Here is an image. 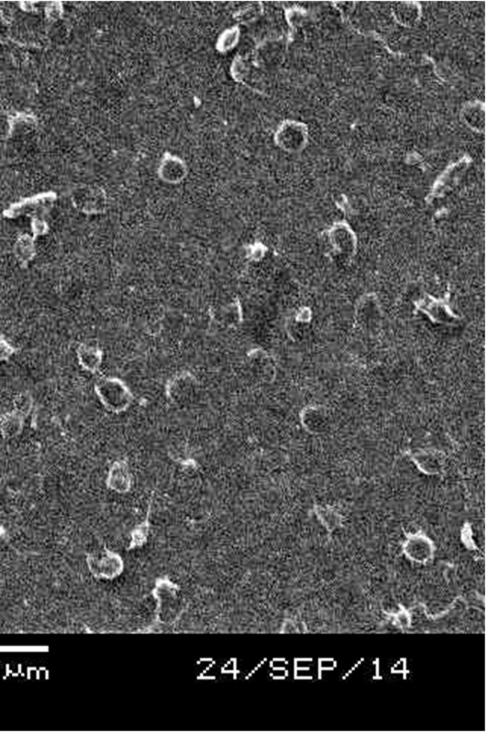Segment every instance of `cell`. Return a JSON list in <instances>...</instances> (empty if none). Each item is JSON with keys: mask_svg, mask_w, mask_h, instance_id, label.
Returning <instances> with one entry per match:
<instances>
[{"mask_svg": "<svg viewBox=\"0 0 486 732\" xmlns=\"http://www.w3.org/2000/svg\"><path fill=\"white\" fill-rule=\"evenodd\" d=\"M213 317L215 318V320H220V322L229 325V326L240 324L242 321V308H241L240 302L234 301L222 308L217 309L213 313Z\"/></svg>", "mask_w": 486, "mask_h": 732, "instance_id": "cell-16", "label": "cell"}, {"mask_svg": "<svg viewBox=\"0 0 486 732\" xmlns=\"http://www.w3.org/2000/svg\"><path fill=\"white\" fill-rule=\"evenodd\" d=\"M304 430L312 435H322L331 427V415L322 406H308L299 414Z\"/></svg>", "mask_w": 486, "mask_h": 732, "instance_id": "cell-6", "label": "cell"}, {"mask_svg": "<svg viewBox=\"0 0 486 732\" xmlns=\"http://www.w3.org/2000/svg\"><path fill=\"white\" fill-rule=\"evenodd\" d=\"M95 394L102 406L108 412H127L134 401V395L129 386L117 376H103L94 386Z\"/></svg>", "mask_w": 486, "mask_h": 732, "instance_id": "cell-1", "label": "cell"}, {"mask_svg": "<svg viewBox=\"0 0 486 732\" xmlns=\"http://www.w3.org/2000/svg\"><path fill=\"white\" fill-rule=\"evenodd\" d=\"M199 390V383L196 376L188 370L177 372L168 379L165 386L166 397L176 406L192 403Z\"/></svg>", "mask_w": 486, "mask_h": 732, "instance_id": "cell-3", "label": "cell"}, {"mask_svg": "<svg viewBox=\"0 0 486 732\" xmlns=\"http://www.w3.org/2000/svg\"><path fill=\"white\" fill-rule=\"evenodd\" d=\"M410 458L421 472L430 476L442 474L446 465L444 454L435 449L415 450Z\"/></svg>", "mask_w": 486, "mask_h": 732, "instance_id": "cell-10", "label": "cell"}, {"mask_svg": "<svg viewBox=\"0 0 486 732\" xmlns=\"http://www.w3.org/2000/svg\"><path fill=\"white\" fill-rule=\"evenodd\" d=\"M251 73V62L246 57L238 55L234 59L231 65V75L234 80L238 83L247 84V79Z\"/></svg>", "mask_w": 486, "mask_h": 732, "instance_id": "cell-19", "label": "cell"}, {"mask_svg": "<svg viewBox=\"0 0 486 732\" xmlns=\"http://www.w3.org/2000/svg\"><path fill=\"white\" fill-rule=\"evenodd\" d=\"M34 236L22 235L13 246V253L22 268H27L37 255V247Z\"/></svg>", "mask_w": 486, "mask_h": 732, "instance_id": "cell-15", "label": "cell"}, {"mask_svg": "<svg viewBox=\"0 0 486 732\" xmlns=\"http://www.w3.org/2000/svg\"><path fill=\"white\" fill-rule=\"evenodd\" d=\"M262 15L263 4L261 2H250L234 13V20H237L238 24L248 26L257 22Z\"/></svg>", "mask_w": 486, "mask_h": 732, "instance_id": "cell-18", "label": "cell"}, {"mask_svg": "<svg viewBox=\"0 0 486 732\" xmlns=\"http://www.w3.org/2000/svg\"><path fill=\"white\" fill-rule=\"evenodd\" d=\"M48 228L47 225L45 223L41 222V220H36L33 224V234L34 237L37 238L38 236L45 235L47 233Z\"/></svg>", "mask_w": 486, "mask_h": 732, "instance_id": "cell-23", "label": "cell"}, {"mask_svg": "<svg viewBox=\"0 0 486 732\" xmlns=\"http://www.w3.org/2000/svg\"><path fill=\"white\" fill-rule=\"evenodd\" d=\"M26 418L20 414L11 411L0 415V435L4 440L15 439L19 437L24 429Z\"/></svg>", "mask_w": 486, "mask_h": 732, "instance_id": "cell-14", "label": "cell"}, {"mask_svg": "<svg viewBox=\"0 0 486 732\" xmlns=\"http://www.w3.org/2000/svg\"><path fill=\"white\" fill-rule=\"evenodd\" d=\"M74 204L79 211L85 213H101L106 211V193L99 186H83L74 195Z\"/></svg>", "mask_w": 486, "mask_h": 732, "instance_id": "cell-5", "label": "cell"}, {"mask_svg": "<svg viewBox=\"0 0 486 732\" xmlns=\"http://www.w3.org/2000/svg\"><path fill=\"white\" fill-rule=\"evenodd\" d=\"M274 143L287 153H301L308 144V127L299 120H283L277 127Z\"/></svg>", "mask_w": 486, "mask_h": 732, "instance_id": "cell-2", "label": "cell"}, {"mask_svg": "<svg viewBox=\"0 0 486 732\" xmlns=\"http://www.w3.org/2000/svg\"><path fill=\"white\" fill-rule=\"evenodd\" d=\"M247 363H248L250 372L258 381H263V383H270L273 381L274 376H276V365H274L273 359L264 350L259 349V348L250 350L247 354Z\"/></svg>", "mask_w": 486, "mask_h": 732, "instance_id": "cell-9", "label": "cell"}, {"mask_svg": "<svg viewBox=\"0 0 486 732\" xmlns=\"http://www.w3.org/2000/svg\"><path fill=\"white\" fill-rule=\"evenodd\" d=\"M159 178L168 184H179L187 177L188 167L180 157L166 152L158 166Z\"/></svg>", "mask_w": 486, "mask_h": 732, "instance_id": "cell-7", "label": "cell"}, {"mask_svg": "<svg viewBox=\"0 0 486 732\" xmlns=\"http://www.w3.org/2000/svg\"><path fill=\"white\" fill-rule=\"evenodd\" d=\"M79 365L90 374H97L103 363L104 353L97 345L81 343L76 350Z\"/></svg>", "mask_w": 486, "mask_h": 732, "instance_id": "cell-13", "label": "cell"}, {"mask_svg": "<svg viewBox=\"0 0 486 732\" xmlns=\"http://www.w3.org/2000/svg\"><path fill=\"white\" fill-rule=\"evenodd\" d=\"M286 20H287L288 24H290V28H296V27L301 26L304 20V13L299 8H294V10H290L286 11Z\"/></svg>", "mask_w": 486, "mask_h": 732, "instance_id": "cell-22", "label": "cell"}, {"mask_svg": "<svg viewBox=\"0 0 486 732\" xmlns=\"http://www.w3.org/2000/svg\"><path fill=\"white\" fill-rule=\"evenodd\" d=\"M106 485L117 494H127L131 490L133 476L128 461L119 459L110 465L106 474Z\"/></svg>", "mask_w": 486, "mask_h": 732, "instance_id": "cell-8", "label": "cell"}, {"mask_svg": "<svg viewBox=\"0 0 486 732\" xmlns=\"http://www.w3.org/2000/svg\"><path fill=\"white\" fill-rule=\"evenodd\" d=\"M17 349L4 336L0 335V363L10 360Z\"/></svg>", "mask_w": 486, "mask_h": 732, "instance_id": "cell-21", "label": "cell"}, {"mask_svg": "<svg viewBox=\"0 0 486 732\" xmlns=\"http://www.w3.org/2000/svg\"><path fill=\"white\" fill-rule=\"evenodd\" d=\"M13 411L24 418L29 417L34 409L33 395L28 392L20 393L13 401Z\"/></svg>", "mask_w": 486, "mask_h": 732, "instance_id": "cell-20", "label": "cell"}, {"mask_svg": "<svg viewBox=\"0 0 486 732\" xmlns=\"http://www.w3.org/2000/svg\"><path fill=\"white\" fill-rule=\"evenodd\" d=\"M285 51V43L283 38H266L254 49L252 62L260 69L272 71L283 64Z\"/></svg>", "mask_w": 486, "mask_h": 732, "instance_id": "cell-4", "label": "cell"}, {"mask_svg": "<svg viewBox=\"0 0 486 732\" xmlns=\"http://www.w3.org/2000/svg\"><path fill=\"white\" fill-rule=\"evenodd\" d=\"M462 122L476 133L483 134L486 128L485 104L481 101L467 102L461 110Z\"/></svg>", "mask_w": 486, "mask_h": 732, "instance_id": "cell-12", "label": "cell"}, {"mask_svg": "<svg viewBox=\"0 0 486 732\" xmlns=\"http://www.w3.org/2000/svg\"><path fill=\"white\" fill-rule=\"evenodd\" d=\"M392 11L395 22L404 28H415L422 20V6L417 1L396 2Z\"/></svg>", "mask_w": 486, "mask_h": 732, "instance_id": "cell-11", "label": "cell"}, {"mask_svg": "<svg viewBox=\"0 0 486 732\" xmlns=\"http://www.w3.org/2000/svg\"><path fill=\"white\" fill-rule=\"evenodd\" d=\"M241 38V29L238 27H231L224 29L217 38L215 49L220 54L229 53L238 46Z\"/></svg>", "mask_w": 486, "mask_h": 732, "instance_id": "cell-17", "label": "cell"}]
</instances>
